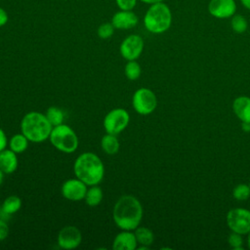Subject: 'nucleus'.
Returning <instances> with one entry per match:
<instances>
[{
	"instance_id": "nucleus-25",
	"label": "nucleus",
	"mask_w": 250,
	"mask_h": 250,
	"mask_svg": "<svg viewBox=\"0 0 250 250\" xmlns=\"http://www.w3.org/2000/svg\"><path fill=\"white\" fill-rule=\"evenodd\" d=\"M232 194L237 200H246L250 196V187L245 184H240L234 188Z\"/></svg>"
},
{
	"instance_id": "nucleus-29",
	"label": "nucleus",
	"mask_w": 250,
	"mask_h": 250,
	"mask_svg": "<svg viewBox=\"0 0 250 250\" xmlns=\"http://www.w3.org/2000/svg\"><path fill=\"white\" fill-rule=\"evenodd\" d=\"M9 234V227L8 224L3 221L0 220V240H4Z\"/></svg>"
},
{
	"instance_id": "nucleus-11",
	"label": "nucleus",
	"mask_w": 250,
	"mask_h": 250,
	"mask_svg": "<svg viewBox=\"0 0 250 250\" xmlns=\"http://www.w3.org/2000/svg\"><path fill=\"white\" fill-rule=\"evenodd\" d=\"M87 185L83 183L81 180L75 179H68L66 180L62 186V195L71 201H80L84 199L86 191H87Z\"/></svg>"
},
{
	"instance_id": "nucleus-36",
	"label": "nucleus",
	"mask_w": 250,
	"mask_h": 250,
	"mask_svg": "<svg viewBox=\"0 0 250 250\" xmlns=\"http://www.w3.org/2000/svg\"><path fill=\"white\" fill-rule=\"evenodd\" d=\"M247 245H248V248L250 249V231H249V235H248V239H247Z\"/></svg>"
},
{
	"instance_id": "nucleus-2",
	"label": "nucleus",
	"mask_w": 250,
	"mask_h": 250,
	"mask_svg": "<svg viewBox=\"0 0 250 250\" xmlns=\"http://www.w3.org/2000/svg\"><path fill=\"white\" fill-rule=\"evenodd\" d=\"M75 177L87 186H95L104 176V166L101 158L94 152H83L77 156L73 164Z\"/></svg>"
},
{
	"instance_id": "nucleus-32",
	"label": "nucleus",
	"mask_w": 250,
	"mask_h": 250,
	"mask_svg": "<svg viewBox=\"0 0 250 250\" xmlns=\"http://www.w3.org/2000/svg\"><path fill=\"white\" fill-rule=\"evenodd\" d=\"M141 2H143V3H146V4H149V5H151V4H154V3H158V2H163L164 0H140Z\"/></svg>"
},
{
	"instance_id": "nucleus-27",
	"label": "nucleus",
	"mask_w": 250,
	"mask_h": 250,
	"mask_svg": "<svg viewBox=\"0 0 250 250\" xmlns=\"http://www.w3.org/2000/svg\"><path fill=\"white\" fill-rule=\"evenodd\" d=\"M228 241H229V244L230 245L231 248H233V249H235V250H241V249H243V248H242L243 239H242L241 234L232 231V232L229 234Z\"/></svg>"
},
{
	"instance_id": "nucleus-16",
	"label": "nucleus",
	"mask_w": 250,
	"mask_h": 250,
	"mask_svg": "<svg viewBox=\"0 0 250 250\" xmlns=\"http://www.w3.org/2000/svg\"><path fill=\"white\" fill-rule=\"evenodd\" d=\"M232 109L235 115L242 122L250 123V98L238 97L232 104Z\"/></svg>"
},
{
	"instance_id": "nucleus-5",
	"label": "nucleus",
	"mask_w": 250,
	"mask_h": 250,
	"mask_svg": "<svg viewBox=\"0 0 250 250\" xmlns=\"http://www.w3.org/2000/svg\"><path fill=\"white\" fill-rule=\"evenodd\" d=\"M49 140L55 148L64 153L74 152L79 145L74 130L63 123L53 127Z\"/></svg>"
},
{
	"instance_id": "nucleus-4",
	"label": "nucleus",
	"mask_w": 250,
	"mask_h": 250,
	"mask_svg": "<svg viewBox=\"0 0 250 250\" xmlns=\"http://www.w3.org/2000/svg\"><path fill=\"white\" fill-rule=\"evenodd\" d=\"M171 24L172 12L164 1L149 5L144 17V25L147 31L160 34L167 31Z\"/></svg>"
},
{
	"instance_id": "nucleus-17",
	"label": "nucleus",
	"mask_w": 250,
	"mask_h": 250,
	"mask_svg": "<svg viewBox=\"0 0 250 250\" xmlns=\"http://www.w3.org/2000/svg\"><path fill=\"white\" fill-rule=\"evenodd\" d=\"M101 146L103 151L106 154H114L119 150L120 144L115 135L107 133L103 136L101 141Z\"/></svg>"
},
{
	"instance_id": "nucleus-12",
	"label": "nucleus",
	"mask_w": 250,
	"mask_h": 250,
	"mask_svg": "<svg viewBox=\"0 0 250 250\" xmlns=\"http://www.w3.org/2000/svg\"><path fill=\"white\" fill-rule=\"evenodd\" d=\"M208 12L216 19H229L235 14L236 3L234 0H210Z\"/></svg>"
},
{
	"instance_id": "nucleus-6",
	"label": "nucleus",
	"mask_w": 250,
	"mask_h": 250,
	"mask_svg": "<svg viewBox=\"0 0 250 250\" xmlns=\"http://www.w3.org/2000/svg\"><path fill=\"white\" fill-rule=\"evenodd\" d=\"M132 105L136 112L142 115H147L153 112L157 105L155 94L147 88L138 89L132 98Z\"/></svg>"
},
{
	"instance_id": "nucleus-1",
	"label": "nucleus",
	"mask_w": 250,
	"mask_h": 250,
	"mask_svg": "<svg viewBox=\"0 0 250 250\" xmlns=\"http://www.w3.org/2000/svg\"><path fill=\"white\" fill-rule=\"evenodd\" d=\"M112 217L117 228L125 230L136 229L143 218V206L134 195H122L113 206Z\"/></svg>"
},
{
	"instance_id": "nucleus-8",
	"label": "nucleus",
	"mask_w": 250,
	"mask_h": 250,
	"mask_svg": "<svg viewBox=\"0 0 250 250\" xmlns=\"http://www.w3.org/2000/svg\"><path fill=\"white\" fill-rule=\"evenodd\" d=\"M229 228L239 234L249 233L250 231V211L244 208H233L227 215Z\"/></svg>"
},
{
	"instance_id": "nucleus-20",
	"label": "nucleus",
	"mask_w": 250,
	"mask_h": 250,
	"mask_svg": "<svg viewBox=\"0 0 250 250\" xmlns=\"http://www.w3.org/2000/svg\"><path fill=\"white\" fill-rule=\"evenodd\" d=\"M134 233L136 235L138 243H140L141 245L150 246L154 240L153 232L146 227H138L135 229Z\"/></svg>"
},
{
	"instance_id": "nucleus-22",
	"label": "nucleus",
	"mask_w": 250,
	"mask_h": 250,
	"mask_svg": "<svg viewBox=\"0 0 250 250\" xmlns=\"http://www.w3.org/2000/svg\"><path fill=\"white\" fill-rule=\"evenodd\" d=\"M45 115L53 127L63 123L64 114H63L62 110L61 108H59L58 106H50L47 109Z\"/></svg>"
},
{
	"instance_id": "nucleus-28",
	"label": "nucleus",
	"mask_w": 250,
	"mask_h": 250,
	"mask_svg": "<svg viewBox=\"0 0 250 250\" xmlns=\"http://www.w3.org/2000/svg\"><path fill=\"white\" fill-rule=\"evenodd\" d=\"M137 1L138 0H115L119 10H124V11L133 10L137 5Z\"/></svg>"
},
{
	"instance_id": "nucleus-19",
	"label": "nucleus",
	"mask_w": 250,
	"mask_h": 250,
	"mask_svg": "<svg viewBox=\"0 0 250 250\" xmlns=\"http://www.w3.org/2000/svg\"><path fill=\"white\" fill-rule=\"evenodd\" d=\"M28 139L21 133L16 134L9 140V146L16 153H21L26 150L28 146Z\"/></svg>"
},
{
	"instance_id": "nucleus-33",
	"label": "nucleus",
	"mask_w": 250,
	"mask_h": 250,
	"mask_svg": "<svg viewBox=\"0 0 250 250\" xmlns=\"http://www.w3.org/2000/svg\"><path fill=\"white\" fill-rule=\"evenodd\" d=\"M242 130L245 131V132H250V123L249 122H243Z\"/></svg>"
},
{
	"instance_id": "nucleus-21",
	"label": "nucleus",
	"mask_w": 250,
	"mask_h": 250,
	"mask_svg": "<svg viewBox=\"0 0 250 250\" xmlns=\"http://www.w3.org/2000/svg\"><path fill=\"white\" fill-rule=\"evenodd\" d=\"M21 207V199L17 195H10L8 196L3 204H2V211L5 214H15L17 213Z\"/></svg>"
},
{
	"instance_id": "nucleus-23",
	"label": "nucleus",
	"mask_w": 250,
	"mask_h": 250,
	"mask_svg": "<svg viewBox=\"0 0 250 250\" xmlns=\"http://www.w3.org/2000/svg\"><path fill=\"white\" fill-rule=\"evenodd\" d=\"M141 72H142L141 65L136 62V60L128 61V62L124 67L125 76L129 80H137L140 77Z\"/></svg>"
},
{
	"instance_id": "nucleus-34",
	"label": "nucleus",
	"mask_w": 250,
	"mask_h": 250,
	"mask_svg": "<svg viewBox=\"0 0 250 250\" xmlns=\"http://www.w3.org/2000/svg\"><path fill=\"white\" fill-rule=\"evenodd\" d=\"M242 6L248 10H250V0H240Z\"/></svg>"
},
{
	"instance_id": "nucleus-14",
	"label": "nucleus",
	"mask_w": 250,
	"mask_h": 250,
	"mask_svg": "<svg viewBox=\"0 0 250 250\" xmlns=\"http://www.w3.org/2000/svg\"><path fill=\"white\" fill-rule=\"evenodd\" d=\"M137 238L131 230L122 229L113 239L112 248L114 250H135L137 248Z\"/></svg>"
},
{
	"instance_id": "nucleus-37",
	"label": "nucleus",
	"mask_w": 250,
	"mask_h": 250,
	"mask_svg": "<svg viewBox=\"0 0 250 250\" xmlns=\"http://www.w3.org/2000/svg\"><path fill=\"white\" fill-rule=\"evenodd\" d=\"M249 187H250V183H249Z\"/></svg>"
},
{
	"instance_id": "nucleus-13",
	"label": "nucleus",
	"mask_w": 250,
	"mask_h": 250,
	"mask_svg": "<svg viewBox=\"0 0 250 250\" xmlns=\"http://www.w3.org/2000/svg\"><path fill=\"white\" fill-rule=\"evenodd\" d=\"M110 22L115 29H130L138 24L139 18L133 12V10H119L112 16Z\"/></svg>"
},
{
	"instance_id": "nucleus-7",
	"label": "nucleus",
	"mask_w": 250,
	"mask_h": 250,
	"mask_svg": "<svg viewBox=\"0 0 250 250\" xmlns=\"http://www.w3.org/2000/svg\"><path fill=\"white\" fill-rule=\"evenodd\" d=\"M130 115L124 108H113L104 118V128L106 133L117 135L129 124Z\"/></svg>"
},
{
	"instance_id": "nucleus-30",
	"label": "nucleus",
	"mask_w": 250,
	"mask_h": 250,
	"mask_svg": "<svg viewBox=\"0 0 250 250\" xmlns=\"http://www.w3.org/2000/svg\"><path fill=\"white\" fill-rule=\"evenodd\" d=\"M7 145H8V140H7L6 134L3 131V129L0 127V151L5 149Z\"/></svg>"
},
{
	"instance_id": "nucleus-35",
	"label": "nucleus",
	"mask_w": 250,
	"mask_h": 250,
	"mask_svg": "<svg viewBox=\"0 0 250 250\" xmlns=\"http://www.w3.org/2000/svg\"><path fill=\"white\" fill-rule=\"evenodd\" d=\"M3 179H4V173L1 171V169H0V186L2 185V183H3Z\"/></svg>"
},
{
	"instance_id": "nucleus-10",
	"label": "nucleus",
	"mask_w": 250,
	"mask_h": 250,
	"mask_svg": "<svg viewBox=\"0 0 250 250\" xmlns=\"http://www.w3.org/2000/svg\"><path fill=\"white\" fill-rule=\"evenodd\" d=\"M58 245L65 250L77 248L82 241V233L78 228L74 226L63 227L57 237Z\"/></svg>"
},
{
	"instance_id": "nucleus-15",
	"label": "nucleus",
	"mask_w": 250,
	"mask_h": 250,
	"mask_svg": "<svg viewBox=\"0 0 250 250\" xmlns=\"http://www.w3.org/2000/svg\"><path fill=\"white\" fill-rule=\"evenodd\" d=\"M17 153L12 149H3L0 151V169L4 174H12L18 168Z\"/></svg>"
},
{
	"instance_id": "nucleus-31",
	"label": "nucleus",
	"mask_w": 250,
	"mask_h": 250,
	"mask_svg": "<svg viewBox=\"0 0 250 250\" xmlns=\"http://www.w3.org/2000/svg\"><path fill=\"white\" fill-rule=\"evenodd\" d=\"M8 21H9V16L7 12L2 7H0V27L4 26L8 22Z\"/></svg>"
},
{
	"instance_id": "nucleus-9",
	"label": "nucleus",
	"mask_w": 250,
	"mask_h": 250,
	"mask_svg": "<svg viewBox=\"0 0 250 250\" xmlns=\"http://www.w3.org/2000/svg\"><path fill=\"white\" fill-rule=\"evenodd\" d=\"M144 39L138 34L127 36L120 44V55L127 61L137 60L144 50Z\"/></svg>"
},
{
	"instance_id": "nucleus-3",
	"label": "nucleus",
	"mask_w": 250,
	"mask_h": 250,
	"mask_svg": "<svg viewBox=\"0 0 250 250\" xmlns=\"http://www.w3.org/2000/svg\"><path fill=\"white\" fill-rule=\"evenodd\" d=\"M52 129L46 115L38 111L27 112L21 121V133L32 143H42L49 139Z\"/></svg>"
},
{
	"instance_id": "nucleus-26",
	"label": "nucleus",
	"mask_w": 250,
	"mask_h": 250,
	"mask_svg": "<svg viewBox=\"0 0 250 250\" xmlns=\"http://www.w3.org/2000/svg\"><path fill=\"white\" fill-rule=\"evenodd\" d=\"M114 26L111 22H104L102 23L97 30L98 36L102 39H108L110 38L114 33Z\"/></svg>"
},
{
	"instance_id": "nucleus-24",
	"label": "nucleus",
	"mask_w": 250,
	"mask_h": 250,
	"mask_svg": "<svg viewBox=\"0 0 250 250\" xmlns=\"http://www.w3.org/2000/svg\"><path fill=\"white\" fill-rule=\"evenodd\" d=\"M230 26L231 29L236 33H243L248 28V22L245 17L242 15H233L230 18Z\"/></svg>"
},
{
	"instance_id": "nucleus-18",
	"label": "nucleus",
	"mask_w": 250,
	"mask_h": 250,
	"mask_svg": "<svg viewBox=\"0 0 250 250\" xmlns=\"http://www.w3.org/2000/svg\"><path fill=\"white\" fill-rule=\"evenodd\" d=\"M103 196H104V193L102 188L98 187V185H95V186H90V188H87L84 199L88 206L95 207L102 202Z\"/></svg>"
}]
</instances>
